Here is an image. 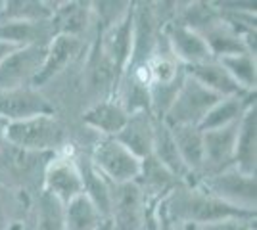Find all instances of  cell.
Masks as SVG:
<instances>
[{
    "label": "cell",
    "mask_w": 257,
    "mask_h": 230,
    "mask_svg": "<svg viewBox=\"0 0 257 230\" xmlns=\"http://www.w3.org/2000/svg\"><path fill=\"white\" fill-rule=\"evenodd\" d=\"M167 213L179 226H205L226 219H255V211L230 205L200 186L179 182L165 196Z\"/></svg>",
    "instance_id": "1"
},
{
    "label": "cell",
    "mask_w": 257,
    "mask_h": 230,
    "mask_svg": "<svg viewBox=\"0 0 257 230\" xmlns=\"http://www.w3.org/2000/svg\"><path fill=\"white\" fill-rule=\"evenodd\" d=\"M56 153L29 152L4 142L0 148V186L35 197L43 190L44 171Z\"/></svg>",
    "instance_id": "2"
},
{
    "label": "cell",
    "mask_w": 257,
    "mask_h": 230,
    "mask_svg": "<svg viewBox=\"0 0 257 230\" xmlns=\"http://www.w3.org/2000/svg\"><path fill=\"white\" fill-rule=\"evenodd\" d=\"M6 142L29 152L58 153L64 150L65 129L56 115H37L31 119L8 123L4 127Z\"/></svg>",
    "instance_id": "3"
},
{
    "label": "cell",
    "mask_w": 257,
    "mask_h": 230,
    "mask_svg": "<svg viewBox=\"0 0 257 230\" xmlns=\"http://www.w3.org/2000/svg\"><path fill=\"white\" fill-rule=\"evenodd\" d=\"M221 100L223 98L219 94L211 92L209 88L200 85L196 79L186 75L177 98L167 110L163 121L167 127H177V125L198 127L209 113V110L217 106Z\"/></svg>",
    "instance_id": "4"
},
{
    "label": "cell",
    "mask_w": 257,
    "mask_h": 230,
    "mask_svg": "<svg viewBox=\"0 0 257 230\" xmlns=\"http://www.w3.org/2000/svg\"><path fill=\"white\" fill-rule=\"evenodd\" d=\"M88 157L92 167L111 184L135 182L142 169V161L137 155H133L115 138L107 136L100 138L94 144V150Z\"/></svg>",
    "instance_id": "5"
},
{
    "label": "cell",
    "mask_w": 257,
    "mask_h": 230,
    "mask_svg": "<svg viewBox=\"0 0 257 230\" xmlns=\"http://www.w3.org/2000/svg\"><path fill=\"white\" fill-rule=\"evenodd\" d=\"M146 197L137 182L111 184L109 188V217L111 230H144Z\"/></svg>",
    "instance_id": "6"
},
{
    "label": "cell",
    "mask_w": 257,
    "mask_h": 230,
    "mask_svg": "<svg viewBox=\"0 0 257 230\" xmlns=\"http://www.w3.org/2000/svg\"><path fill=\"white\" fill-rule=\"evenodd\" d=\"M194 184L230 205L255 211V176L244 175L234 167L219 175L198 178Z\"/></svg>",
    "instance_id": "7"
},
{
    "label": "cell",
    "mask_w": 257,
    "mask_h": 230,
    "mask_svg": "<svg viewBox=\"0 0 257 230\" xmlns=\"http://www.w3.org/2000/svg\"><path fill=\"white\" fill-rule=\"evenodd\" d=\"M48 44L22 46L6 56L0 62V90L31 87L37 73L43 67Z\"/></svg>",
    "instance_id": "8"
},
{
    "label": "cell",
    "mask_w": 257,
    "mask_h": 230,
    "mask_svg": "<svg viewBox=\"0 0 257 230\" xmlns=\"http://www.w3.org/2000/svg\"><path fill=\"white\" fill-rule=\"evenodd\" d=\"M43 190L56 197L58 201H62L64 205L83 194V180L73 159V153L67 150V144L62 152L54 155L52 161L46 167Z\"/></svg>",
    "instance_id": "9"
},
{
    "label": "cell",
    "mask_w": 257,
    "mask_h": 230,
    "mask_svg": "<svg viewBox=\"0 0 257 230\" xmlns=\"http://www.w3.org/2000/svg\"><path fill=\"white\" fill-rule=\"evenodd\" d=\"M37 115H54V106L48 102L41 90L33 87L0 90V121L16 123V121L31 119Z\"/></svg>",
    "instance_id": "10"
},
{
    "label": "cell",
    "mask_w": 257,
    "mask_h": 230,
    "mask_svg": "<svg viewBox=\"0 0 257 230\" xmlns=\"http://www.w3.org/2000/svg\"><path fill=\"white\" fill-rule=\"evenodd\" d=\"M240 129V121L228 127L204 132V167L198 178L213 176L234 167L236 136ZM196 178V180H198Z\"/></svg>",
    "instance_id": "11"
},
{
    "label": "cell",
    "mask_w": 257,
    "mask_h": 230,
    "mask_svg": "<svg viewBox=\"0 0 257 230\" xmlns=\"http://www.w3.org/2000/svg\"><path fill=\"white\" fill-rule=\"evenodd\" d=\"M96 41L102 54L106 56V60L113 67L119 85V79L123 75L133 52V4L121 22L107 27L106 31H98Z\"/></svg>",
    "instance_id": "12"
},
{
    "label": "cell",
    "mask_w": 257,
    "mask_h": 230,
    "mask_svg": "<svg viewBox=\"0 0 257 230\" xmlns=\"http://www.w3.org/2000/svg\"><path fill=\"white\" fill-rule=\"evenodd\" d=\"M161 29L169 41V46H171L175 58L184 67L198 66V64H205V62L213 60L205 41L198 33H194L192 29L184 27L175 20L163 23Z\"/></svg>",
    "instance_id": "13"
},
{
    "label": "cell",
    "mask_w": 257,
    "mask_h": 230,
    "mask_svg": "<svg viewBox=\"0 0 257 230\" xmlns=\"http://www.w3.org/2000/svg\"><path fill=\"white\" fill-rule=\"evenodd\" d=\"M81 50H83V39L69 37V35H56L46 48L43 67L37 73L31 87L37 90L44 87L48 81H52L56 75H60L65 67L81 54Z\"/></svg>",
    "instance_id": "14"
},
{
    "label": "cell",
    "mask_w": 257,
    "mask_h": 230,
    "mask_svg": "<svg viewBox=\"0 0 257 230\" xmlns=\"http://www.w3.org/2000/svg\"><path fill=\"white\" fill-rule=\"evenodd\" d=\"M152 155L160 161L182 184H192V175L182 163L177 144L173 140L171 129L163 119H154V140H152Z\"/></svg>",
    "instance_id": "15"
},
{
    "label": "cell",
    "mask_w": 257,
    "mask_h": 230,
    "mask_svg": "<svg viewBox=\"0 0 257 230\" xmlns=\"http://www.w3.org/2000/svg\"><path fill=\"white\" fill-rule=\"evenodd\" d=\"M113 138L142 161L144 157H148L152 153V140H154V117H152V113L150 111L131 113L125 127Z\"/></svg>",
    "instance_id": "16"
},
{
    "label": "cell",
    "mask_w": 257,
    "mask_h": 230,
    "mask_svg": "<svg viewBox=\"0 0 257 230\" xmlns=\"http://www.w3.org/2000/svg\"><path fill=\"white\" fill-rule=\"evenodd\" d=\"M184 69H186V75L196 79L200 85H204L211 92L219 94L221 98H234V96H246V94H249L247 90H244L232 77L228 75V71L217 60L205 62V64H198V66H188L184 67Z\"/></svg>",
    "instance_id": "17"
},
{
    "label": "cell",
    "mask_w": 257,
    "mask_h": 230,
    "mask_svg": "<svg viewBox=\"0 0 257 230\" xmlns=\"http://www.w3.org/2000/svg\"><path fill=\"white\" fill-rule=\"evenodd\" d=\"M257 111L255 106L242 115L240 129L236 136L234 148V169L247 176H255V159H257Z\"/></svg>",
    "instance_id": "18"
},
{
    "label": "cell",
    "mask_w": 257,
    "mask_h": 230,
    "mask_svg": "<svg viewBox=\"0 0 257 230\" xmlns=\"http://www.w3.org/2000/svg\"><path fill=\"white\" fill-rule=\"evenodd\" d=\"M169 129H171L173 140L177 144L182 163L192 175L194 184L204 167V132L198 127H188V125H177V127H169Z\"/></svg>",
    "instance_id": "19"
},
{
    "label": "cell",
    "mask_w": 257,
    "mask_h": 230,
    "mask_svg": "<svg viewBox=\"0 0 257 230\" xmlns=\"http://www.w3.org/2000/svg\"><path fill=\"white\" fill-rule=\"evenodd\" d=\"M127 119L128 113L111 98L98 100L83 113V123L86 127L102 132V136H107V138L117 136L121 129L125 127Z\"/></svg>",
    "instance_id": "20"
},
{
    "label": "cell",
    "mask_w": 257,
    "mask_h": 230,
    "mask_svg": "<svg viewBox=\"0 0 257 230\" xmlns=\"http://www.w3.org/2000/svg\"><path fill=\"white\" fill-rule=\"evenodd\" d=\"M73 159H75L77 169H79L81 180H83V194L92 201V205L96 207L98 213L107 220V217H109V188H111V182H107L106 178L92 167L88 155L77 153V155H73Z\"/></svg>",
    "instance_id": "21"
},
{
    "label": "cell",
    "mask_w": 257,
    "mask_h": 230,
    "mask_svg": "<svg viewBox=\"0 0 257 230\" xmlns=\"http://www.w3.org/2000/svg\"><path fill=\"white\" fill-rule=\"evenodd\" d=\"M135 182H137L139 188L142 190L146 201L165 197L173 188L179 184V180H177L152 153L148 157L142 159V169H140V175Z\"/></svg>",
    "instance_id": "22"
},
{
    "label": "cell",
    "mask_w": 257,
    "mask_h": 230,
    "mask_svg": "<svg viewBox=\"0 0 257 230\" xmlns=\"http://www.w3.org/2000/svg\"><path fill=\"white\" fill-rule=\"evenodd\" d=\"M251 106H255V92H249L246 96L223 98L217 106H213L209 110V113L204 117V121L198 125V129L202 132H207V131H215V129L228 127V125H232V123L242 119V115Z\"/></svg>",
    "instance_id": "23"
},
{
    "label": "cell",
    "mask_w": 257,
    "mask_h": 230,
    "mask_svg": "<svg viewBox=\"0 0 257 230\" xmlns=\"http://www.w3.org/2000/svg\"><path fill=\"white\" fill-rule=\"evenodd\" d=\"M92 22V8L88 2H65L56 8L52 20L54 35H69L81 39Z\"/></svg>",
    "instance_id": "24"
},
{
    "label": "cell",
    "mask_w": 257,
    "mask_h": 230,
    "mask_svg": "<svg viewBox=\"0 0 257 230\" xmlns=\"http://www.w3.org/2000/svg\"><path fill=\"white\" fill-rule=\"evenodd\" d=\"M200 37L205 41L213 60H221L226 56L249 54L244 39L236 33L228 23L223 22V18L217 23H213L211 27H207L205 31H202Z\"/></svg>",
    "instance_id": "25"
},
{
    "label": "cell",
    "mask_w": 257,
    "mask_h": 230,
    "mask_svg": "<svg viewBox=\"0 0 257 230\" xmlns=\"http://www.w3.org/2000/svg\"><path fill=\"white\" fill-rule=\"evenodd\" d=\"M33 197L20 190L0 186V230H12L16 224L29 222Z\"/></svg>",
    "instance_id": "26"
},
{
    "label": "cell",
    "mask_w": 257,
    "mask_h": 230,
    "mask_svg": "<svg viewBox=\"0 0 257 230\" xmlns=\"http://www.w3.org/2000/svg\"><path fill=\"white\" fill-rule=\"evenodd\" d=\"M64 203L41 190L33 197L29 230H64Z\"/></svg>",
    "instance_id": "27"
},
{
    "label": "cell",
    "mask_w": 257,
    "mask_h": 230,
    "mask_svg": "<svg viewBox=\"0 0 257 230\" xmlns=\"http://www.w3.org/2000/svg\"><path fill=\"white\" fill-rule=\"evenodd\" d=\"M104 224L106 219L85 194L71 199L64 207V230H100Z\"/></svg>",
    "instance_id": "28"
},
{
    "label": "cell",
    "mask_w": 257,
    "mask_h": 230,
    "mask_svg": "<svg viewBox=\"0 0 257 230\" xmlns=\"http://www.w3.org/2000/svg\"><path fill=\"white\" fill-rule=\"evenodd\" d=\"M58 4L52 2H33V0H10L4 2V8L0 12V23L10 22H48L52 20Z\"/></svg>",
    "instance_id": "29"
},
{
    "label": "cell",
    "mask_w": 257,
    "mask_h": 230,
    "mask_svg": "<svg viewBox=\"0 0 257 230\" xmlns=\"http://www.w3.org/2000/svg\"><path fill=\"white\" fill-rule=\"evenodd\" d=\"M217 62L225 67L226 71H228V75L232 77L244 90L255 92V85H257L255 56L251 54L226 56V58H221Z\"/></svg>",
    "instance_id": "30"
},
{
    "label": "cell",
    "mask_w": 257,
    "mask_h": 230,
    "mask_svg": "<svg viewBox=\"0 0 257 230\" xmlns=\"http://www.w3.org/2000/svg\"><path fill=\"white\" fill-rule=\"evenodd\" d=\"M221 20V14L215 8L213 4H207V2H192L188 4V8H184L179 16V22L181 25L192 29L194 33H202L207 27H211L213 23H217Z\"/></svg>",
    "instance_id": "31"
},
{
    "label": "cell",
    "mask_w": 257,
    "mask_h": 230,
    "mask_svg": "<svg viewBox=\"0 0 257 230\" xmlns=\"http://www.w3.org/2000/svg\"><path fill=\"white\" fill-rule=\"evenodd\" d=\"M200 230H255V219H226L205 226H196Z\"/></svg>",
    "instance_id": "32"
},
{
    "label": "cell",
    "mask_w": 257,
    "mask_h": 230,
    "mask_svg": "<svg viewBox=\"0 0 257 230\" xmlns=\"http://www.w3.org/2000/svg\"><path fill=\"white\" fill-rule=\"evenodd\" d=\"M156 230H181V226L169 217L165 207V197H161L156 205Z\"/></svg>",
    "instance_id": "33"
},
{
    "label": "cell",
    "mask_w": 257,
    "mask_h": 230,
    "mask_svg": "<svg viewBox=\"0 0 257 230\" xmlns=\"http://www.w3.org/2000/svg\"><path fill=\"white\" fill-rule=\"evenodd\" d=\"M14 50H18V46H14V44H8V43H0V62L6 58L8 54H12Z\"/></svg>",
    "instance_id": "34"
},
{
    "label": "cell",
    "mask_w": 257,
    "mask_h": 230,
    "mask_svg": "<svg viewBox=\"0 0 257 230\" xmlns=\"http://www.w3.org/2000/svg\"><path fill=\"white\" fill-rule=\"evenodd\" d=\"M4 127H6V123H0V148L6 142V138H4Z\"/></svg>",
    "instance_id": "35"
},
{
    "label": "cell",
    "mask_w": 257,
    "mask_h": 230,
    "mask_svg": "<svg viewBox=\"0 0 257 230\" xmlns=\"http://www.w3.org/2000/svg\"><path fill=\"white\" fill-rule=\"evenodd\" d=\"M12 230H29V222H23V224H16Z\"/></svg>",
    "instance_id": "36"
},
{
    "label": "cell",
    "mask_w": 257,
    "mask_h": 230,
    "mask_svg": "<svg viewBox=\"0 0 257 230\" xmlns=\"http://www.w3.org/2000/svg\"><path fill=\"white\" fill-rule=\"evenodd\" d=\"M181 230H200V228H196V226H190V224H184V226H181Z\"/></svg>",
    "instance_id": "37"
},
{
    "label": "cell",
    "mask_w": 257,
    "mask_h": 230,
    "mask_svg": "<svg viewBox=\"0 0 257 230\" xmlns=\"http://www.w3.org/2000/svg\"><path fill=\"white\" fill-rule=\"evenodd\" d=\"M100 230H111V226H109V222H107V220H106V224H104V226H102V228H100Z\"/></svg>",
    "instance_id": "38"
},
{
    "label": "cell",
    "mask_w": 257,
    "mask_h": 230,
    "mask_svg": "<svg viewBox=\"0 0 257 230\" xmlns=\"http://www.w3.org/2000/svg\"><path fill=\"white\" fill-rule=\"evenodd\" d=\"M0 123H2V121H0Z\"/></svg>",
    "instance_id": "39"
},
{
    "label": "cell",
    "mask_w": 257,
    "mask_h": 230,
    "mask_svg": "<svg viewBox=\"0 0 257 230\" xmlns=\"http://www.w3.org/2000/svg\"><path fill=\"white\" fill-rule=\"evenodd\" d=\"M144 230H146V228H144Z\"/></svg>",
    "instance_id": "40"
}]
</instances>
